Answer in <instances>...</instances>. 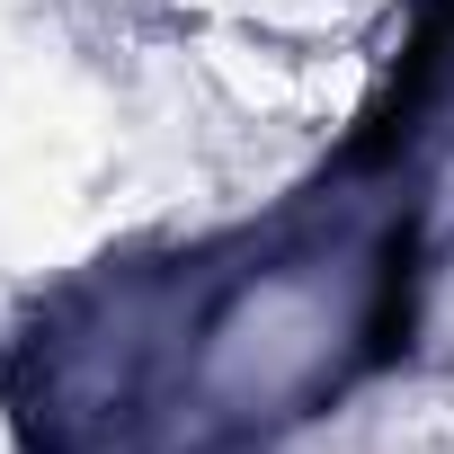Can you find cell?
<instances>
[{
	"instance_id": "cell-1",
	"label": "cell",
	"mask_w": 454,
	"mask_h": 454,
	"mask_svg": "<svg viewBox=\"0 0 454 454\" xmlns=\"http://www.w3.org/2000/svg\"><path fill=\"white\" fill-rule=\"evenodd\" d=\"M419 330V214H401L383 232V268H374V312H365V365L410 356Z\"/></svg>"
}]
</instances>
